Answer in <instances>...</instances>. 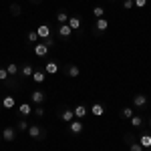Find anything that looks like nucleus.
Returning <instances> with one entry per match:
<instances>
[{
    "label": "nucleus",
    "mask_w": 151,
    "mask_h": 151,
    "mask_svg": "<svg viewBox=\"0 0 151 151\" xmlns=\"http://www.w3.org/2000/svg\"><path fill=\"white\" fill-rule=\"evenodd\" d=\"M28 127H30V125H28V121H26L24 117H20V119L16 121V129H18V131H28Z\"/></svg>",
    "instance_id": "a878e982"
},
{
    "label": "nucleus",
    "mask_w": 151,
    "mask_h": 151,
    "mask_svg": "<svg viewBox=\"0 0 151 151\" xmlns=\"http://www.w3.org/2000/svg\"><path fill=\"white\" fill-rule=\"evenodd\" d=\"M26 133L30 135V139H36V141H42V139H47V131H45V129L40 127V125H30Z\"/></svg>",
    "instance_id": "f257e3e1"
},
{
    "label": "nucleus",
    "mask_w": 151,
    "mask_h": 151,
    "mask_svg": "<svg viewBox=\"0 0 151 151\" xmlns=\"http://www.w3.org/2000/svg\"><path fill=\"white\" fill-rule=\"evenodd\" d=\"M18 115H20V117L32 115V105H30V103H20V105H18Z\"/></svg>",
    "instance_id": "4468645a"
},
{
    "label": "nucleus",
    "mask_w": 151,
    "mask_h": 151,
    "mask_svg": "<svg viewBox=\"0 0 151 151\" xmlns=\"http://www.w3.org/2000/svg\"><path fill=\"white\" fill-rule=\"evenodd\" d=\"M57 35H58V38L67 40V38H70V35H73V28H70L69 24H58V28H57Z\"/></svg>",
    "instance_id": "0eeeda50"
},
{
    "label": "nucleus",
    "mask_w": 151,
    "mask_h": 151,
    "mask_svg": "<svg viewBox=\"0 0 151 151\" xmlns=\"http://www.w3.org/2000/svg\"><path fill=\"white\" fill-rule=\"evenodd\" d=\"M57 115H58V119L60 121H65V123H70L73 121V117H75V113H73V109L70 107H58V111H57Z\"/></svg>",
    "instance_id": "7ed1b4c3"
},
{
    "label": "nucleus",
    "mask_w": 151,
    "mask_h": 151,
    "mask_svg": "<svg viewBox=\"0 0 151 151\" xmlns=\"http://www.w3.org/2000/svg\"><path fill=\"white\" fill-rule=\"evenodd\" d=\"M4 87L6 89H20V81H16V77H8L4 81Z\"/></svg>",
    "instance_id": "aec40b11"
},
{
    "label": "nucleus",
    "mask_w": 151,
    "mask_h": 151,
    "mask_svg": "<svg viewBox=\"0 0 151 151\" xmlns=\"http://www.w3.org/2000/svg\"><path fill=\"white\" fill-rule=\"evenodd\" d=\"M93 14H95V18H103V16H105V8H103V6H95Z\"/></svg>",
    "instance_id": "c756f323"
},
{
    "label": "nucleus",
    "mask_w": 151,
    "mask_h": 151,
    "mask_svg": "<svg viewBox=\"0 0 151 151\" xmlns=\"http://www.w3.org/2000/svg\"><path fill=\"white\" fill-rule=\"evenodd\" d=\"M8 79V70H6V67H0V81L4 83Z\"/></svg>",
    "instance_id": "2f4dec72"
},
{
    "label": "nucleus",
    "mask_w": 151,
    "mask_h": 151,
    "mask_svg": "<svg viewBox=\"0 0 151 151\" xmlns=\"http://www.w3.org/2000/svg\"><path fill=\"white\" fill-rule=\"evenodd\" d=\"M89 113H91V115H95V117H101L105 113V107L101 103H95V105H91V107H89Z\"/></svg>",
    "instance_id": "dca6fc26"
},
{
    "label": "nucleus",
    "mask_w": 151,
    "mask_h": 151,
    "mask_svg": "<svg viewBox=\"0 0 151 151\" xmlns=\"http://www.w3.org/2000/svg\"><path fill=\"white\" fill-rule=\"evenodd\" d=\"M32 113H35V117L42 119V117H45V107H42V105H36L35 109H32Z\"/></svg>",
    "instance_id": "cd10ccee"
},
{
    "label": "nucleus",
    "mask_w": 151,
    "mask_h": 151,
    "mask_svg": "<svg viewBox=\"0 0 151 151\" xmlns=\"http://www.w3.org/2000/svg\"><path fill=\"white\" fill-rule=\"evenodd\" d=\"M40 42H45V45H47L48 48H52V47H55V38H52V36H50V38H45V40H40Z\"/></svg>",
    "instance_id": "c9c22d12"
},
{
    "label": "nucleus",
    "mask_w": 151,
    "mask_h": 151,
    "mask_svg": "<svg viewBox=\"0 0 151 151\" xmlns=\"http://www.w3.org/2000/svg\"><path fill=\"white\" fill-rule=\"evenodd\" d=\"M2 109H4V107H2V103H0V111H2Z\"/></svg>",
    "instance_id": "4c0bfd02"
},
{
    "label": "nucleus",
    "mask_w": 151,
    "mask_h": 151,
    "mask_svg": "<svg viewBox=\"0 0 151 151\" xmlns=\"http://www.w3.org/2000/svg\"><path fill=\"white\" fill-rule=\"evenodd\" d=\"M36 35H38L40 40H45V38H50V36H52V30H50L48 24H40V26L36 28Z\"/></svg>",
    "instance_id": "6e6552de"
},
{
    "label": "nucleus",
    "mask_w": 151,
    "mask_h": 151,
    "mask_svg": "<svg viewBox=\"0 0 151 151\" xmlns=\"http://www.w3.org/2000/svg\"><path fill=\"white\" fill-rule=\"evenodd\" d=\"M133 115H135V109H133V107H123V109H121V117H123V119H131Z\"/></svg>",
    "instance_id": "393cba45"
},
{
    "label": "nucleus",
    "mask_w": 151,
    "mask_h": 151,
    "mask_svg": "<svg viewBox=\"0 0 151 151\" xmlns=\"http://www.w3.org/2000/svg\"><path fill=\"white\" fill-rule=\"evenodd\" d=\"M26 38H28V42H32V45H36L40 38H38V35H36V30H30L28 35H26Z\"/></svg>",
    "instance_id": "c85d7f7f"
},
{
    "label": "nucleus",
    "mask_w": 151,
    "mask_h": 151,
    "mask_svg": "<svg viewBox=\"0 0 151 151\" xmlns=\"http://www.w3.org/2000/svg\"><path fill=\"white\" fill-rule=\"evenodd\" d=\"M45 73H47V75H57L58 73V63L57 60H47V63H45Z\"/></svg>",
    "instance_id": "ddd939ff"
},
{
    "label": "nucleus",
    "mask_w": 151,
    "mask_h": 151,
    "mask_svg": "<svg viewBox=\"0 0 151 151\" xmlns=\"http://www.w3.org/2000/svg\"><path fill=\"white\" fill-rule=\"evenodd\" d=\"M129 121H131V125H133L135 129H141V127H143V121H145V119H143V115H133Z\"/></svg>",
    "instance_id": "4be33fe9"
},
{
    "label": "nucleus",
    "mask_w": 151,
    "mask_h": 151,
    "mask_svg": "<svg viewBox=\"0 0 151 151\" xmlns=\"http://www.w3.org/2000/svg\"><path fill=\"white\" fill-rule=\"evenodd\" d=\"M32 73H35V69H32V65H28V63H24L22 67H20V75H22V79H30Z\"/></svg>",
    "instance_id": "2eb2a0df"
},
{
    "label": "nucleus",
    "mask_w": 151,
    "mask_h": 151,
    "mask_svg": "<svg viewBox=\"0 0 151 151\" xmlns=\"http://www.w3.org/2000/svg\"><path fill=\"white\" fill-rule=\"evenodd\" d=\"M149 127H151V119H149Z\"/></svg>",
    "instance_id": "ea45409f"
},
{
    "label": "nucleus",
    "mask_w": 151,
    "mask_h": 151,
    "mask_svg": "<svg viewBox=\"0 0 151 151\" xmlns=\"http://www.w3.org/2000/svg\"><path fill=\"white\" fill-rule=\"evenodd\" d=\"M73 113H75V117H79V119H83V117H87V113H89V107H85V105H77L75 109H73Z\"/></svg>",
    "instance_id": "f3484780"
},
{
    "label": "nucleus",
    "mask_w": 151,
    "mask_h": 151,
    "mask_svg": "<svg viewBox=\"0 0 151 151\" xmlns=\"http://www.w3.org/2000/svg\"><path fill=\"white\" fill-rule=\"evenodd\" d=\"M129 151H143V147H141L137 141H133V143H129Z\"/></svg>",
    "instance_id": "7c9ffc66"
},
{
    "label": "nucleus",
    "mask_w": 151,
    "mask_h": 151,
    "mask_svg": "<svg viewBox=\"0 0 151 151\" xmlns=\"http://www.w3.org/2000/svg\"><path fill=\"white\" fill-rule=\"evenodd\" d=\"M35 55L38 58L47 57V55H48V47L45 45V42H36V45H35Z\"/></svg>",
    "instance_id": "9b49d317"
},
{
    "label": "nucleus",
    "mask_w": 151,
    "mask_h": 151,
    "mask_svg": "<svg viewBox=\"0 0 151 151\" xmlns=\"http://www.w3.org/2000/svg\"><path fill=\"white\" fill-rule=\"evenodd\" d=\"M133 6H135V4H133V0H123V8H125V10H131Z\"/></svg>",
    "instance_id": "f704fd0d"
},
{
    "label": "nucleus",
    "mask_w": 151,
    "mask_h": 151,
    "mask_svg": "<svg viewBox=\"0 0 151 151\" xmlns=\"http://www.w3.org/2000/svg\"><path fill=\"white\" fill-rule=\"evenodd\" d=\"M16 139V129L8 125V127L2 129V141H6V143H12V141Z\"/></svg>",
    "instance_id": "423d86ee"
},
{
    "label": "nucleus",
    "mask_w": 151,
    "mask_h": 151,
    "mask_svg": "<svg viewBox=\"0 0 151 151\" xmlns=\"http://www.w3.org/2000/svg\"><path fill=\"white\" fill-rule=\"evenodd\" d=\"M0 103H2V107H4V109H12V107L16 105V101H14V97H12V95H6Z\"/></svg>",
    "instance_id": "412c9836"
},
{
    "label": "nucleus",
    "mask_w": 151,
    "mask_h": 151,
    "mask_svg": "<svg viewBox=\"0 0 151 151\" xmlns=\"http://www.w3.org/2000/svg\"><path fill=\"white\" fill-rule=\"evenodd\" d=\"M65 77L77 79V77H81V69H79L77 65H67V67H65Z\"/></svg>",
    "instance_id": "1a4fd4ad"
},
{
    "label": "nucleus",
    "mask_w": 151,
    "mask_h": 151,
    "mask_svg": "<svg viewBox=\"0 0 151 151\" xmlns=\"http://www.w3.org/2000/svg\"><path fill=\"white\" fill-rule=\"evenodd\" d=\"M137 143H139L143 149H149L151 147V133H145V131H143L139 135V141H137Z\"/></svg>",
    "instance_id": "f8f14e48"
},
{
    "label": "nucleus",
    "mask_w": 151,
    "mask_h": 151,
    "mask_svg": "<svg viewBox=\"0 0 151 151\" xmlns=\"http://www.w3.org/2000/svg\"><path fill=\"white\" fill-rule=\"evenodd\" d=\"M30 2H35V4H40V2H42V0H30Z\"/></svg>",
    "instance_id": "e433bc0d"
},
{
    "label": "nucleus",
    "mask_w": 151,
    "mask_h": 151,
    "mask_svg": "<svg viewBox=\"0 0 151 151\" xmlns=\"http://www.w3.org/2000/svg\"><path fill=\"white\" fill-rule=\"evenodd\" d=\"M109 2H115V0H109Z\"/></svg>",
    "instance_id": "a19ab883"
},
{
    "label": "nucleus",
    "mask_w": 151,
    "mask_h": 151,
    "mask_svg": "<svg viewBox=\"0 0 151 151\" xmlns=\"http://www.w3.org/2000/svg\"><path fill=\"white\" fill-rule=\"evenodd\" d=\"M10 14L12 16H20V14H22V6L16 4V2H12L10 4Z\"/></svg>",
    "instance_id": "bb28decb"
},
{
    "label": "nucleus",
    "mask_w": 151,
    "mask_h": 151,
    "mask_svg": "<svg viewBox=\"0 0 151 151\" xmlns=\"http://www.w3.org/2000/svg\"><path fill=\"white\" fill-rule=\"evenodd\" d=\"M123 141H125V143H133V141H135V135H131V133H125V135H123Z\"/></svg>",
    "instance_id": "72a5a7b5"
},
{
    "label": "nucleus",
    "mask_w": 151,
    "mask_h": 151,
    "mask_svg": "<svg viewBox=\"0 0 151 151\" xmlns=\"http://www.w3.org/2000/svg\"><path fill=\"white\" fill-rule=\"evenodd\" d=\"M69 16H70L69 12L65 10V8H60V10L57 12V22L58 24H67V22H69Z\"/></svg>",
    "instance_id": "6ab92c4d"
},
{
    "label": "nucleus",
    "mask_w": 151,
    "mask_h": 151,
    "mask_svg": "<svg viewBox=\"0 0 151 151\" xmlns=\"http://www.w3.org/2000/svg\"><path fill=\"white\" fill-rule=\"evenodd\" d=\"M69 129H70V133H73V135H81L83 129H85V125H83L81 119H79V121H70V123H69Z\"/></svg>",
    "instance_id": "9d476101"
},
{
    "label": "nucleus",
    "mask_w": 151,
    "mask_h": 151,
    "mask_svg": "<svg viewBox=\"0 0 151 151\" xmlns=\"http://www.w3.org/2000/svg\"><path fill=\"white\" fill-rule=\"evenodd\" d=\"M133 4H135V8H145L147 6V0H133Z\"/></svg>",
    "instance_id": "473e14b6"
},
{
    "label": "nucleus",
    "mask_w": 151,
    "mask_h": 151,
    "mask_svg": "<svg viewBox=\"0 0 151 151\" xmlns=\"http://www.w3.org/2000/svg\"><path fill=\"white\" fill-rule=\"evenodd\" d=\"M143 151H151V147H149V149H143Z\"/></svg>",
    "instance_id": "58836bf2"
},
{
    "label": "nucleus",
    "mask_w": 151,
    "mask_h": 151,
    "mask_svg": "<svg viewBox=\"0 0 151 151\" xmlns=\"http://www.w3.org/2000/svg\"><path fill=\"white\" fill-rule=\"evenodd\" d=\"M45 99H47V93H45L42 89H35V91L30 93V101H32V105H42Z\"/></svg>",
    "instance_id": "20e7f679"
},
{
    "label": "nucleus",
    "mask_w": 151,
    "mask_h": 151,
    "mask_svg": "<svg viewBox=\"0 0 151 151\" xmlns=\"http://www.w3.org/2000/svg\"><path fill=\"white\" fill-rule=\"evenodd\" d=\"M6 70H8V77H18V65H16V63H8V65H6Z\"/></svg>",
    "instance_id": "b1692460"
},
{
    "label": "nucleus",
    "mask_w": 151,
    "mask_h": 151,
    "mask_svg": "<svg viewBox=\"0 0 151 151\" xmlns=\"http://www.w3.org/2000/svg\"><path fill=\"white\" fill-rule=\"evenodd\" d=\"M32 81L35 83H45L47 81V73H45V70H35V73H32Z\"/></svg>",
    "instance_id": "5701e85b"
},
{
    "label": "nucleus",
    "mask_w": 151,
    "mask_h": 151,
    "mask_svg": "<svg viewBox=\"0 0 151 151\" xmlns=\"http://www.w3.org/2000/svg\"><path fill=\"white\" fill-rule=\"evenodd\" d=\"M0 141H2V135H0Z\"/></svg>",
    "instance_id": "79ce46f5"
},
{
    "label": "nucleus",
    "mask_w": 151,
    "mask_h": 151,
    "mask_svg": "<svg viewBox=\"0 0 151 151\" xmlns=\"http://www.w3.org/2000/svg\"><path fill=\"white\" fill-rule=\"evenodd\" d=\"M109 28V18H97L95 20V26H93V35L95 36H101V35H105V30Z\"/></svg>",
    "instance_id": "f03ea898"
},
{
    "label": "nucleus",
    "mask_w": 151,
    "mask_h": 151,
    "mask_svg": "<svg viewBox=\"0 0 151 151\" xmlns=\"http://www.w3.org/2000/svg\"><path fill=\"white\" fill-rule=\"evenodd\" d=\"M147 101H149V99H147L145 93H137L133 97V107H135V109H145V107H147Z\"/></svg>",
    "instance_id": "39448f33"
},
{
    "label": "nucleus",
    "mask_w": 151,
    "mask_h": 151,
    "mask_svg": "<svg viewBox=\"0 0 151 151\" xmlns=\"http://www.w3.org/2000/svg\"><path fill=\"white\" fill-rule=\"evenodd\" d=\"M73 28V32L75 30H81V16H69V22H67Z\"/></svg>",
    "instance_id": "a211bd4d"
}]
</instances>
